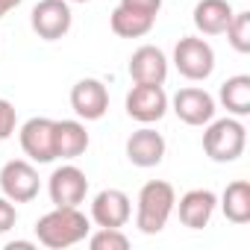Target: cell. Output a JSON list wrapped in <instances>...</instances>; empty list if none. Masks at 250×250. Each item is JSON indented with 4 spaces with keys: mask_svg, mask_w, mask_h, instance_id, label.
I'll use <instances>...</instances> for the list:
<instances>
[{
    "mask_svg": "<svg viewBox=\"0 0 250 250\" xmlns=\"http://www.w3.org/2000/svg\"><path fill=\"white\" fill-rule=\"evenodd\" d=\"M88 232H91V221L80 212V206H53L47 215L36 221V238L50 250L80 244L88 238Z\"/></svg>",
    "mask_w": 250,
    "mask_h": 250,
    "instance_id": "6da1fadb",
    "label": "cell"
},
{
    "mask_svg": "<svg viewBox=\"0 0 250 250\" xmlns=\"http://www.w3.org/2000/svg\"><path fill=\"white\" fill-rule=\"evenodd\" d=\"M174 203H177V191L171 183H165V180L145 183L139 197H136V227L145 235L162 232L171 212H174Z\"/></svg>",
    "mask_w": 250,
    "mask_h": 250,
    "instance_id": "7a4b0ae2",
    "label": "cell"
},
{
    "mask_svg": "<svg viewBox=\"0 0 250 250\" xmlns=\"http://www.w3.org/2000/svg\"><path fill=\"white\" fill-rule=\"evenodd\" d=\"M247 147V130L235 115L212 118L203 130V153L212 162H235Z\"/></svg>",
    "mask_w": 250,
    "mask_h": 250,
    "instance_id": "3957f363",
    "label": "cell"
},
{
    "mask_svg": "<svg viewBox=\"0 0 250 250\" xmlns=\"http://www.w3.org/2000/svg\"><path fill=\"white\" fill-rule=\"evenodd\" d=\"M174 68L191 80V83H200V80H209L212 71H215V50L206 39L200 36H183L174 47Z\"/></svg>",
    "mask_w": 250,
    "mask_h": 250,
    "instance_id": "277c9868",
    "label": "cell"
},
{
    "mask_svg": "<svg viewBox=\"0 0 250 250\" xmlns=\"http://www.w3.org/2000/svg\"><path fill=\"white\" fill-rule=\"evenodd\" d=\"M71 24H74V15H71L68 0H39L33 6V12H30V27L44 42L65 39Z\"/></svg>",
    "mask_w": 250,
    "mask_h": 250,
    "instance_id": "5b68a950",
    "label": "cell"
},
{
    "mask_svg": "<svg viewBox=\"0 0 250 250\" xmlns=\"http://www.w3.org/2000/svg\"><path fill=\"white\" fill-rule=\"evenodd\" d=\"M0 188H3V197H9L12 203H30L39 197L42 180H39V171L33 168V162L9 159L0 168Z\"/></svg>",
    "mask_w": 250,
    "mask_h": 250,
    "instance_id": "8992f818",
    "label": "cell"
},
{
    "mask_svg": "<svg viewBox=\"0 0 250 250\" xmlns=\"http://www.w3.org/2000/svg\"><path fill=\"white\" fill-rule=\"evenodd\" d=\"M18 142H21V150L33 162H39V165L53 162L56 159V121H50V118H30L18 130Z\"/></svg>",
    "mask_w": 250,
    "mask_h": 250,
    "instance_id": "52a82bcc",
    "label": "cell"
},
{
    "mask_svg": "<svg viewBox=\"0 0 250 250\" xmlns=\"http://www.w3.org/2000/svg\"><path fill=\"white\" fill-rule=\"evenodd\" d=\"M171 109H174V115L183 124H188V127H206V124L215 118V112H218V103H215V97L206 88L188 85V88H180L174 94Z\"/></svg>",
    "mask_w": 250,
    "mask_h": 250,
    "instance_id": "ba28073f",
    "label": "cell"
},
{
    "mask_svg": "<svg viewBox=\"0 0 250 250\" xmlns=\"http://www.w3.org/2000/svg\"><path fill=\"white\" fill-rule=\"evenodd\" d=\"M168 112V94L162 85L136 83L127 94V115L139 124H156Z\"/></svg>",
    "mask_w": 250,
    "mask_h": 250,
    "instance_id": "9c48e42d",
    "label": "cell"
},
{
    "mask_svg": "<svg viewBox=\"0 0 250 250\" xmlns=\"http://www.w3.org/2000/svg\"><path fill=\"white\" fill-rule=\"evenodd\" d=\"M47 194L53 206H80L88 194V177L77 165H59L47 180Z\"/></svg>",
    "mask_w": 250,
    "mask_h": 250,
    "instance_id": "30bf717a",
    "label": "cell"
},
{
    "mask_svg": "<svg viewBox=\"0 0 250 250\" xmlns=\"http://www.w3.org/2000/svg\"><path fill=\"white\" fill-rule=\"evenodd\" d=\"M133 218V200L127 191L121 188H103L94 194L91 200V221L97 227H127V221Z\"/></svg>",
    "mask_w": 250,
    "mask_h": 250,
    "instance_id": "8fae6325",
    "label": "cell"
},
{
    "mask_svg": "<svg viewBox=\"0 0 250 250\" xmlns=\"http://www.w3.org/2000/svg\"><path fill=\"white\" fill-rule=\"evenodd\" d=\"M71 109L77 112L80 121H100L109 112V91L100 80L83 77L71 88Z\"/></svg>",
    "mask_w": 250,
    "mask_h": 250,
    "instance_id": "7c38bea8",
    "label": "cell"
},
{
    "mask_svg": "<svg viewBox=\"0 0 250 250\" xmlns=\"http://www.w3.org/2000/svg\"><path fill=\"white\" fill-rule=\"evenodd\" d=\"M174 209H177L183 227H188V229H203V227H209V221H212V215H215V209H218V197H215V191H209V188H191V191H186V194L174 203Z\"/></svg>",
    "mask_w": 250,
    "mask_h": 250,
    "instance_id": "4fadbf2b",
    "label": "cell"
},
{
    "mask_svg": "<svg viewBox=\"0 0 250 250\" xmlns=\"http://www.w3.org/2000/svg\"><path fill=\"white\" fill-rule=\"evenodd\" d=\"M130 77H133V83L165 85V80H168V56L153 44H142L130 56Z\"/></svg>",
    "mask_w": 250,
    "mask_h": 250,
    "instance_id": "5bb4252c",
    "label": "cell"
},
{
    "mask_svg": "<svg viewBox=\"0 0 250 250\" xmlns=\"http://www.w3.org/2000/svg\"><path fill=\"white\" fill-rule=\"evenodd\" d=\"M127 159L136 168H156L165 159V139H162V133L150 130L147 124L142 130H136L127 139Z\"/></svg>",
    "mask_w": 250,
    "mask_h": 250,
    "instance_id": "9a60e30c",
    "label": "cell"
},
{
    "mask_svg": "<svg viewBox=\"0 0 250 250\" xmlns=\"http://www.w3.org/2000/svg\"><path fill=\"white\" fill-rule=\"evenodd\" d=\"M232 6H229V0H200V3L194 6V27L200 36H224L227 24L232 21Z\"/></svg>",
    "mask_w": 250,
    "mask_h": 250,
    "instance_id": "2e32d148",
    "label": "cell"
},
{
    "mask_svg": "<svg viewBox=\"0 0 250 250\" xmlns=\"http://www.w3.org/2000/svg\"><path fill=\"white\" fill-rule=\"evenodd\" d=\"M88 145L91 139L83 121H74V118L56 121V159H77L88 150Z\"/></svg>",
    "mask_w": 250,
    "mask_h": 250,
    "instance_id": "e0dca14e",
    "label": "cell"
},
{
    "mask_svg": "<svg viewBox=\"0 0 250 250\" xmlns=\"http://www.w3.org/2000/svg\"><path fill=\"white\" fill-rule=\"evenodd\" d=\"M218 100L227 109V115H235V118L250 115V77L235 74V77L224 80L218 88Z\"/></svg>",
    "mask_w": 250,
    "mask_h": 250,
    "instance_id": "ac0fdd59",
    "label": "cell"
},
{
    "mask_svg": "<svg viewBox=\"0 0 250 250\" xmlns=\"http://www.w3.org/2000/svg\"><path fill=\"white\" fill-rule=\"evenodd\" d=\"M221 212L229 224H247L250 221V183L232 180L221 194Z\"/></svg>",
    "mask_w": 250,
    "mask_h": 250,
    "instance_id": "d6986e66",
    "label": "cell"
},
{
    "mask_svg": "<svg viewBox=\"0 0 250 250\" xmlns=\"http://www.w3.org/2000/svg\"><path fill=\"white\" fill-rule=\"evenodd\" d=\"M153 24H156L153 15H142V12H133L127 6H115L109 15V27L121 39H142L153 30Z\"/></svg>",
    "mask_w": 250,
    "mask_h": 250,
    "instance_id": "ffe728a7",
    "label": "cell"
},
{
    "mask_svg": "<svg viewBox=\"0 0 250 250\" xmlns=\"http://www.w3.org/2000/svg\"><path fill=\"white\" fill-rule=\"evenodd\" d=\"M227 42L238 53H250V12H232V21L227 24Z\"/></svg>",
    "mask_w": 250,
    "mask_h": 250,
    "instance_id": "44dd1931",
    "label": "cell"
},
{
    "mask_svg": "<svg viewBox=\"0 0 250 250\" xmlns=\"http://www.w3.org/2000/svg\"><path fill=\"white\" fill-rule=\"evenodd\" d=\"M88 247L91 250H127L130 238L121 229H115V227H100L97 232L88 235Z\"/></svg>",
    "mask_w": 250,
    "mask_h": 250,
    "instance_id": "7402d4cb",
    "label": "cell"
},
{
    "mask_svg": "<svg viewBox=\"0 0 250 250\" xmlns=\"http://www.w3.org/2000/svg\"><path fill=\"white\" fill-rule=\"evenodd\" d=\"M15 124H18L15 106H12L6 97H0V142H6V139L15 133Z\"/></svg>",
    "mask_w": 250,
    "mask_h": 250,
    "instance_id": "603a6c76",
    "label": "cell"
},
{
    "mask_svg": "<svg viewBox=\"0 0 250 250\" xmlns=\"http://www.w3.org/2000/svg\"><path fill=\"white\" fill-rule=\"evenodd\" d=\"M18 224V209L9 197H0V235L9 232L12 227Z\"/></svg>",
    "mask_w": 250,
    "mask_h": 250,
    "instance_id": "cb8c5ba5",
    "label": "cell"
},
{
    "mask_svg": "<svg viewBox=\"0 0 250 250\" xmlns=\"http://www.w3.org/2000/svg\"><path fill=\"white\" fill-rule=\"evenodd\" d=\"M118 6H127V9H133V12H142V15H159V9H162V0H121Z\"/></svg>",
    "mask_w": 250,
    "mask_h": 250,
    "instance_id": "d4e9b609",
    "label": "cell"
},
{
    "mask_svg": "<svg viewBox=\"0 0 250 250\" xmlns=\"http://www.w3.org/2000/svg\"><path fill=\"white\" fill-rule=\"evenodd\" d=\"M30 247H36L33 241H9L6 244V250H30Z\"/></svg>",
    "mask_w": 250,
    "mask_h": 250,
    "instance_id": "484cf974",
    "label": "cell"
},
{
    "mask_svg": "<svg viewBox=\"0 0 250 250\" xmlns=\"http://www.w3.org/2000/svg\"><path fill=\"white\" fill-rule=\"evenodd\" d=\"M12 9V3H9V0H0V18H6V12Z\"/></svg>",
    "mask_w": 250,
    "mask_h": 250,
    "instance_id": "4316f807",
    "label": "cell"
},
{
    "mask_svg": "<svg viewBox=\"0 0 250 250\" xmlns=\"http://www.w3.org/2000/svg\"><path fill=\"white\" fill-rule=\"evenodd\" d=\"M9 3H12V9H15V6H21V3H24V0H9Z\"/></svg>",
    "mask_w": 250,
    "mask_h": 250,
    "instance_id": "83f0119b",
    "label": "cell"
},
{
    "mask_svg": "<svg viewBox=\"0 0 250 250\" xmlns=\"http://www.w3.org/2000/svg\"><path fill=\"white\" fill-rule=\"evenodd\" d=\"M68 3H91V0H68Z\"/></svg>",
    "mask_w": 250,
    "mask_h": 250,
    "instance_id": "f1b7e54d",
    "label": "cell"
}]
</instances>
